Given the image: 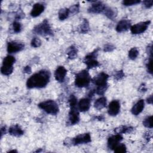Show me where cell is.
I'll list each match as a JSON object with an SVG mask.
<instances>
[{"label": "cell", "instance_id": "6da1fadb", "mask_svg": "<svg viewBox=\"0 0 153 153\" xmlns=\"http://www.w3.org/2000/svg\"><path fill=\"white\" fill-rule=\"evenodd\" d=\"M50 78V73L47 70H41L35 73L28 80L27 86L29 89L43 88L47 86Z\"/></svg>", "mask_w": 153, "mask_h": 153}, {"label": "cell", "instance_id": "7a4b0ae2", "mask_svg": "<svg viewBox=\"0 0 153 153\" xmlns=\"http://www.w3.org/2000/svg\"><path fill=\"white\" fill-rule=\"evenodd\" d=\"M91 82V77L87 71L84 70L76 75L75 84L78 87H84L89 85Z\"/></svg>", "mask_w": 153, "mask_h": 153}, {"label": "cell", "instance_id": "3957f363", "mask_svg": "<svg viewBox=\"0 0 153 153\" xmlns=\"http://www.w3.org/2000/svg\"><path fill=\"white\" fill-rule=\"evenodd\" d=\"M38 107L47 114L52 115H56L59 112L58 105L54 100H48L43 102L38 105Z\"/></svg>", "mask_w": 153, "mask_h": 153}, {"label": "cell", "instance_id": "277c9868", "mask_svg": "<svg viewBox=\"0 0 153 153\" xmlns=\"http://www.w3.org/2000/svg\"><path fill=\"white\" fill-rule=\"evenodd\" d=\"M34 32L41 35H52L53 32L47 19L38 24L34 28Z\"/></svg>", "mask_w": 153, "mask_h": 153}, {"label": "cell", "instance_id": "5b68a950", "mask_svg": "<svg viewBox=\"0 0 153 153\" xmlns=\"http://www.w3.org/2000/svg\"><path fill=\"white\" fill-rule=\"evenodd\" d=\"M150 24V21H146L144 22H141L134 25L131 27V32L133 34H140L144 32L148 28Z\"/></svg>", "mask_w": 153, "mask_h": 153}, {"label": "cell", "instance_id": "8992f818", "mask_svg": "<svg viewBox=\"0 0 153 153\" xmlns=\"http://www.w3.org/2000/svg\"><path fill=\"white\" fill-rule=\"evenodd\" d=\"M97 54V50H95L94 52L91 53L85 58L84 62L86 64L88 69L97 67L99 65V62L95 59Z\"/></svg>", "mask_w": 153, "mask_h": 153}, {"label": "cell", "instance_id": "52a82bcc", "mask_svg": "<svg viewBox=\"0 0 153 153\" xmlns=\"http://www.w3.org/2000/svg\"><path fill=\"white\" fill-rule=\"evenodd\" d=\"M70 107L71 110L69 113V121L71 125H74L78 123L80 121V115L76 105Z\"/></svg>", "mask_w": 153, "mask_h": 153}, {"label": "cell", "instance_id": "ba28073f", "mask_svg": "<svg viewBox=\"0 0 153 153\" xmlns=\"http://www.w3.org/2000/svg\"><path fill=\"white\" fill-rule=\"evenodd\" d=\"M108 77L109 76L107 74L104 72H101L97 76H96L93 79V82L97 87L107 86V82Z\"/></svg>", "mask_w": 153, "mask_h": 153}, {"label": "cell", "instance_id": "9c48e42d", "mask_svg": "<svg viewBox=\"0 0 153 153\" xmlns=\"http://www.w3.org/2000/svg\"><path fill=\"white\" fill-rule=\"evenodd\" d=\"M25 47V45L19 42L11 41L8 43L7 52L9 53H14L22 50Z\"/></svg>", "mask_w": 153, "mask_h": 153}, {"label": "cell", "instance_id": "30bf717a", "mask_svg": "<svg viewBox=\"0 0 153 153\" xmlns=\"http://www.w3.org/2000/svg\"><path fill=\"white\" fill-rule=\"evenodd\" d=\"M90 142H91V137L89 134L79 135L72 140V144L75 145L82 144H87Z\"/></svg>", "mask_w": 153, "mask_h": 153}, {"label": "cell", "instance_id": "8fae6325", "mask_svg": "<svg viewBox=\"0 0 153 153\" xmlns=\"http://www.w3.org/2000/svg\"><path fill=\"white\" fill-rule=\"evenodd\" d=\"M120 109V104L118 100H113L110 104L108 107V114L110 115L115 116L117 115Z\"/></svg>", "mask_w": 153, "mask_h": 153}, {"label": "cell", "instance_id": "7c38bea8", "mask_svg": "<svg viewBox=\"0 0 153 153\" xmlns=\"http://www.w3.org/2000/svg\"><path fill=\"white\" fill-rule=\"evenodd\" d=\"M67 73L66 69L64 66H59L55 72V77L56 81L62 83L64 81Z\"/></svg>", "mask_w": 153, "mask_h": 153}, {"label": "cell", "instance_id": "4fadbf2b", "mask_svg": "<svg viewBox=\"0 0 153 153\" xmlns=\"http://www.w3.org/2000/svg\"><path fill=\"white\" fill-rule=\"evenodd\" d=\"M105 6L102 2H95L88 9V12L91 13H100L104 11Z\"/></svg>", "mask_w": 153, "mask_h": 153}, {"label": "cell", "instance_id": "5bb4252c", "mask_svg": "<svg viewBox=\"0 0 153 153\" xmlns=\"http://www.w3.org/2000/svg\"><path fill=\"white\" fill-rule=\"evenodd\" d=\"M131 27V22L128 20H122L119 22L116 27V31L118 32L126 31Z\"/></svg>", "mask_w": 153, "mask_h": 153}, {"label": "cell", "instance_id": "9a60e30c", "mask_svg": "<svg viewBox=\"0 0 153 153\" xmlns=\"http://www.w3.org/2000/svg\"><path fill=\"white\" fill-rule=\"evenodd\" d=\"M122 139L123 137L120 134H117L110 137L108 141V147L111 149H114V148Z\"/></svg>", "mask_w": 153, "mask_h": 153}, {"label": "cell", "instance_id": "2e32d148", "mask_svg": "<svg viewBox=\"0 0 153 153\" xmlns=\"http://www.w3.org/2000/svg\"><path fill=\"white\" fill-rule=\"evenodd\" d=\"M44 10V6L41 3H36L34 5L31 12V16L36 17L40 16Z\"/></svg>", "mask_w": 153, "mask_h": 153}, {"label": "cell", "instance_id": "e0dca14e", "mask_svg": "<svg viewBox=\"0 0 153 153\" xmlns=\"http://www.w3.org/2000/svg\"><path fill=\"white\" fill-rule=\"evenodd\" d=\"M144 100L143 99L139 100L138 102L133 107L132 109V113L133 114L135 115H139L144 108Z\"/></svg>", "mask_w": 153, "mask_h": 153}, {"label": "cell", "instance_id": "ac0fdd59", "mask_svg": "<svg viewBox=\"0 0 153 153\" xmlns=\"http://www.w3.org/2000/svg\"><path fill=\"white\" fill-rule=\"evenodd\" d=\"M90 107V100L88 98L81 99L79 103V108L80 111L85 112L89 110Z\"/></svg>", "mask_w": 153, "mask_h": 153}, {"label": "cell", "instance_id": "d6986e66", "mask_svg": "<svg viewBox=\"0 0 153 153\" xmlns=\"http://www.w3.org/2000/svg\"><path fill=\"white\" fill-rule=\"evenodd\" d=\"M23 131L18 125H13L11 126L9 129V134L14 136L19 137L23 135Z\"/></svg>", "mask_w": 153, "mask_h": 153}, {"label": "cell", "instance_id": "ffe728a7", "mask_svg": "<svg viewBox=\"0 0 153 153\" xmlns=\"http://www.w3.org/2000/svg\"><path fill=\"white\" fill-rule=\"evenodd\" d=\"M105 15L110 19L113 20L117 15V10L113 7H105L104 10Z\"/></svg>", "mask_w": 153, "mask_h": 153}, {"label": "cell", "instance_id": "44dd1931", "mask_svg": "<svg viewBox=\"0 0 153 153\" xmlns=\"http://www.w3.org/2000/svg\"><path fill=\"white\" fill-rule=\"evenodd\" d=\"M107 99L105 97H102L97 99L94 104L95 107L97 110H101L106 107Z\"/></svg>", "mask_w": 153, "mask_h": 153}, {"label": "cell", "instance_id": "7402d4cb", "mask_svg": "<svg viewBox=\"0 0 153 153\" xmlns=\"http://www.w3.org/2000/svg\"><path fill=\"white\" fill-rule=\"evenodd\" d=\"M77 52L78 50L76 48V47L74 46H71L67 51V55L70 59H73L76 58V55H77Z\"/></svg>", "mask_w": 153, "mask_h": 153}, {"label": "cell", "instance_id": "603a6c76", "mask_svg": "<svg viewBox=\"0 0 153 153\" xmlns=\"http://www.w3.org/2000/svg\"><path fill=\"white\" fill-rule=\"evenodd\" d=\"M15 62V58L12 56H7L4 59L3 65L6 66H13Z\"/></svg>", "mask_w": 153, "mask_h": 153}, {"label": "cell", "instance_id": "cb8c5ba5", "mask_svg": "<svg viewBox=\"0 0 153 153\" xmlns=\"http://www.w3.org/2000/svg\"><path fill=\"white\" fill-rule=\"evenodd\" d=\"M69 14V9H62L59 12V19L61 20H64L68 18Z\"/></svg>", "mask_w": 153, "mask_h": 153}, {"label": "cell", "instance_id": "d4e9b609", "mask_svg": "<svg viewBox=\"0 0 153 153\" xmlns=\"http://www.w3.org/2000/svg\"><path fill=\"white\" fill-rule=\"evenodd\" d=\"M133 128L131 127H127V126H121L118 128L115 129V132H117L118 134H126L130 133L132 131Z\"/></svg>", "mask_w": 153, "mask_h": 153}, {"label": "cell", "instance_id": "484cf974", "mask_svg": "<svg viewBox=\"0 0 153 153\" xmlns=\"http://www.w3.org/2000/svg\"><path fill=\"white\" fill-rule=\"evenodd\" d=\"M80 29V32L83 34L87 33L89 31V30H90L89 24L88 21L86 19L84 20V21L83 22V23L81 25Z\"/></svg>", "mask_w": 153, "mask_h": 153}, {"label": "cell", "instance_id": "4316f807", "mask_svg": "<svg viewBox=\"0 0 153 153\" xmlns=\"http://www.w3.org/2000/svg\"><path fill=\"white\" fill-rule=\"evenodd\" d=\"M139 55V51L137 48H132L129 52V57L132 60L136 59Z\"/></svg>", "mask_w": 153, "mask_h": 153}, {"label": "cell", "instance_id": "83f0119b", "mask_svg": "<svg viewBox=\"0 0 153 153\" xmlns=\"http://www.w3.org/2000/svg\"><path fill=\"white\" fill-rule=\"evenodd\" d=\"M1 71L3 74L5 75H9L13 71V66H6L3 65L1 68Z\"/></svg>", "mask_w": 153, "mask_h": 153}, {"label": "cell", "instance_id": "f1b7e54d", "mask_svg": "<svg viewBox=\"0 0 153 153\" xmlns=\"http://www.w3.org/2000/svg\"><path fill=\"white\" fill-rule=\"evenodd\" d=\"M143 124L147 128L152 129V116H149L147 117L143 121Z\"/></svg>", "mask_w": 153, "mask_h": 153}, {"label": "cell", "instance_id": "f546056e", "mask_svg": "<svg viewBox=\"0 0 153 153\" xmlns=\"http://www.w3.org/2000/svg\"><path fill=\"white\" fill-rule=\"evenodd\" d=\"M114 151L117 153H123L126 152V147L124 144H120L117 145L114 148Z\"/></svg>", "mask_w": 153, "mask_h": 153}, {"label": "cell", "instance_id": "4dcf8cb0", "mask_svg": "<svg viewBox=\"0 0 153 153\" xmlns=\"http://www.w3.org/2000/svg\"><path fill=\"white\" fill-rule=\"evenodd\" d=\"M140 2L138 0H125L123 1V4L126 6H131L139 4Z\"/></svg>", "mask_w": 153, "mask_h": 153}, {"label": "cell", "instance_id": "1f68e13d", "mask_svg": "<svg viewBox=\"0 0 153 153\" xmlns=\"http://www.w3.org/2000/svg\"><path fill=\"white\" fill-rule=\"evenodd\" d=\"M108 88V86H100L97 87L96 90V92L99 95H103L104 93L106 92L107 89Z\"/></svg>", "mask_w": 153, "mask_h": 153}, {"label": "cell", "instance_id": "d6a6232c", "mask_svg": "<svg viewBox=\"0 0 153 153\" xmlns=\"http://www.w3.org/2000/svg\"><path fill=\"white\" fill-rule=\"evenodd\" d=\"M13 30H14V32L19 33L20 32L21 29H22V26H21V24L19 22H14L13 23Z\"/></svg>", "mask_w": 153, "mask_h": 153}, {"label": "cell", "instance_id": "836d02e7", "mask_svg": "<svg viewBox=\"0 0 153 153\" xmlns=\"http://www.w3.org/2000/svg\"><path fill=\"white\" fill-rule=\"evenodd\" d=\"M41 45V41L38 38H34L31 41V45L34 47H39Z\"/></svg>", "mask_w": 153, "mask_h": 153}, {"label": "cell", "instance_id": "e575fe53", "mask_svg": "<svg viewBox=\"0 0 153 153\" xmlns=\"http://www.w3.org/2000/svg\"><path fill=\"white\" fill-rule=\"evenodd\" d=\"M79 9H79V4H75V5L72 6V7H71L69 9V13L76 14V13H79Z\"/></svg>", "mask_w": 153, "mask_h": 153}, {"label": "cell", "instance_id": "d590c367", "mask_svg": "<svg viewBox=\"0 0 153 153\" xmlns=\"http://www.w3.org/2000/svg\"><path fill=\"white\" fill-rule=\"evenodd\" d=\"M152 56H150L149 57V59L148 60V62L147 64V67L148 69V72L152 74Z\"/></svg>", "mask_w": 153, "mask_h": 153}, {"label": "cell", "instance_id": "8d00e7d4", "mask_svg": "<svg viewBox=\"0 0 153 153\" xmlns=\"http://www.w3.org/2000/svg\"><path fill=\"white\" fill-rule=\"evenodd\" d=\"M124 76V74L123 72V71H119L115 73L114 75V78L118 80L122 79Z\"/></svg>", "mask_w": 153, "mask_h": 153}, {"label": "cell", "instance_id": "74e56055", "mask_svg": "<svg viewBox=\"0 0 153 153\" xmlns=\"http://www.w3.org/2000/svg\"><path fill=\"white\" fill-rule=\"evenodd\" d=\"M152 4H153L152 0H147V1H144V5L147 9L151 8L152 6Z\"/></svg>", "mask_w": 153, "mask_h": 153}, {"label": "cell", "instance_id": "f35d334b", "mask_svg": "<svg viewBox=\"0 0 153 153\" xmlns=\"http://www.w3.org/2000/svg\"><path fill=\"white\" fill-rule=\"evenodd\" d=\"M115 48L114 46L112 44H107L105 47H104V51L105 52H111Z\"/></svg>", "mask_w": 153, "mask_h": 153}, {"label": "cell", "instance_id": "ab89813d", "mask_svg": "<svg viewBox=\"0 0 153 153\" xmlns=\"http://www.w3.org/2000/svg\"><path fill=\"white\" fill-rule=\"evenodd\" d=\"M23 72L25 73H27V74H30L31 72V68L30 66H27L26 67H25L24 69H23Z\"/></svg>", "mask_w": 153, "mask_h": 153}, {"label": "cell", "instance_id": "60d3db41", "mask_svg": "<svg viewBox=\"0 0 153 153\" xmlns=\"http://www.w3.org/2000/svg\"><path fill=\"white\" fill-rule=\"evenodd\" d=\"M147 101L148 104H152V95H151L149 97H148Z\"/></svg>", "mask_w": 153, "mask_h": 153}, {"label": "cell", "instance_id": "b9f144b4", "mask_svg": "<svg viewBox=\"0 0 153 153\" xmlns=\"http://www.w3.org/2000/svg\"><path fill=\"white\" fill-rule=\"evenodd\" d=\"M6 127H2L1 128V136H3V135L4 134H5L6 133Z\"/></svg>", "mask_w": 153, "mask_h": 153}, {"label": "cell", "instance_id": "7bdbcfd3", "mask_svg": "<svg viewBox=\"0 0 153 153\" xmlns=\"http://www.w3.org/2000/svg\"><path fill=\"white\" fill-rule=\"evenodd\" d=\"M140 90H141V92H145V91L147 90V88H146V87L145 86V85H144V86H142L141 87Z\"/></svg>", "mask_w": 153, "mask_h": 153}]
</instances>
